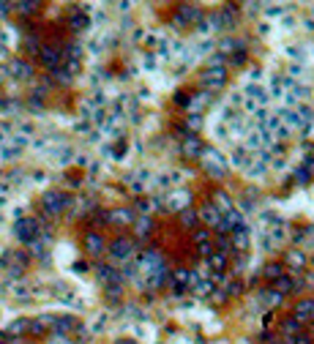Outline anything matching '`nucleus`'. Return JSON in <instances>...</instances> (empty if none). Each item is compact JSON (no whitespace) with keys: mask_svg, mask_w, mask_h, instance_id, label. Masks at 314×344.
<instances>
[{"mask_svg":"<svg viewBox=\"0 0 314 344\" xmlns=\"http://www.w3.org/2000/svg\"><path fill=\"white\" fill-rule=\"evenodd\" d=\"M14 232L19 240H25V243H33V240L38 238V232H41V224H38L36 219H19L14 224Z\"/></svg>","mask_w":314,"mask_h":344,"instance_id":"f257e3e1","label":"nucleus"},{"mask_svg":"<svg viewBox=\"0 0 314 344\" xmlns=\"http://www.w3.org/2000/svg\"><path fill=\"white\" fill-rule=\"evenodd\" d=\"M199 156L205 159L202 164H205V170H208L211 175H216V178H219V175H224V172H227V164H224V159L219 156L216 151H202V153H199Z\"/></svg>","mask_w":314,"mask_h":344,"instance_id":"f03ea898","label":"nucleus"},{"mask_svg":"<svg viewBox=\"0 0 314 344\" xmlns=\"http://www.w3.org/2000/svg\"><path fill=\"white\" fill-rule=\"evenodd\" d=\"M66 205H69V197H66L63 191H55V188H52V191L44 194V208H46V213H60Z\"/></svg>","mask_w":314,"mask_h":344,"instance_id":"7ed1b4c3","label":"nucleus"},{"mask_svg":"<svg viewBox=\"0 0 314 344\" xmlns=\"http://www.w3.org/2000/svg\"><path fill=\"white\" fill-rule=\"evenodd\" d=\"M292 320L295 322H306V320H314V301L303 298L295 303V309H292Z\"/></svg>","mask_w":314,"mask_h":344,"instance_id":"20e7f679","label":"nucleus"},{"mask_svg":"<svg viewBox=\"0 0 314 344\" xmlns=\"http://www.w3.org/2000/svg\"><path fill=\"white\" fill-rule=\"evenodd\" d=\"M38 58H41V63L46 66V69H58L60 60H63L58 46H41V50H38Z\"/></svg>","mask_w":314,"mask_h":344,"instance_id":"39448f33","label":"nucleus"},{"mask_svg":"<svg viewBox=\"0 0 314 344\" xmlns=\"http://www.w3.org/2000/svg\"><path fill=\"white\" fill-rule=\"evenodd\" d=\"M131 249H134V246H131L129 238H115V240H112V246H110V254L115 260H126V257H131Z\"/></svg>","mask_w":314,"mask_h":344,"instance_id":"423d86ee","label":"nucleus"},{"mask_svg":"<svg viewBox=\"0 0 314 344\" xmlns=\"http://www.w3.org/2000/svg\"><path fill=\"white\" fill-rule=\"evenodd\" d=\"M191 284H197V276L191 271H186V268H178L175 271V292H186Z\"/></svg>","mask_w":314,"mask_h":344,"instance_id":"0eeeda50","label":"nucleus"},{"mask_svg":"<svg viewBox=\"0 0 314 344\" xmlns=\"http://www.w3.org/2000/svg\"><path fill=\"white\" fill-rule=\"evenodd\" d=\"M85 249H88V254H101V252H107V240L101 238L98 232H88L85 235Z\"/></svg>","mask_w":314,"mask_h":344,"instance_id":"6e6552de","label":"nucleus"},{"mask_svg":"<svg viewBox=\"0 0 314 344\" xmlns=\"http://www.w3.org/2000/svg\"><path fill=\"white\" fill-rule=\"evenodd\" d=\"M202 82L208 85V87H222L227 82V71L224 69H208L202 74Z\"/></svg>","mask_w":314,"mask_h":344,"instance_id":"1a4fd4ad","label":"nucleus"},{"mask_svg":"<svg viewBox=\"0 0 314 344\" xmlns=\"http://www.w3.org/2000/svg\"><path fill=\"white\" fill-rule=\"evenodd\" d=\"M96 271H98V279H104L107 284H112V287H118L120 281H123V273L115 271V268H110V265H98Z\"/></svg>","mask_w":314,"mask_h":344,"instance_id":"9d476101","label":"nucleus"},{"mask_svg":"<svg viewBox=\"0 0 314 344\" xmlns=\"http://www.w3.org/2000/svg\"><path fill=\"white\" fill-rule=\"evenodd\" d=\"M9 71L14 74L17 79H28L30 74H33V69H30V63H25V60H11Z\"/></svg>","mask_w":314,"mask_h":344,"instance_id":"9b49d317","label":"nucleus"},{"mask_svg":"<svg viewBox=\"0 0 314 344\" xmlns=\"http://www.w3.org/2000/svg\"><path fill=\"white\" fill-rule=\"evenodd\" d=\"M205 262H208V268H211L213 273H219V276H222V273H224V268H227V257H224L222 252H213Z\"/></svg>","mask_w":314,"mask_h":344,"instance_id":"f8f14e48","label":"nucleus"},{"mask_svg":"<svg viewBox=\"0 0 314 344\" xmlns=\"http://www.w3.org/2000/svg\"><path fill=\"white\" fill-rule=\"evenodd\" d=\"M183 153H186V156H199V153H202L199 139H197V137H186V139H183Z\"/></svg>","mask_w":314,"mask_h":344,"instance_id":"ddd939ff","label":"nucleus"},{"mask_svg":"<svg viewBox=\"0 0 314 344\" xmlns=\"http://www.w3.org/2000/svg\"><path fill=\"white\" fill-rule=\"evenodd\" d=\"M197 221H199V216H197L194 208H186V211H180V224H183L186 229H191Z\"/></svg>","mask_w":314,"mask_h":344,"instance_id":"4468645a","label":"nucleus"},{"mask_svg":"<svg viewBox=\"0 0 314 344\" xmlns=\"http://www.w3.org/2000/svg\"><path fill=\"white\" fill-rule=\"evenodd\" d=\"M199 17H202V11H199L197 6H180V19H186V22H197Z\"/></svg>","mask_w":314,"mask_h":344,"instance_id":"2eb2a0df","label":"nucleus"},{"mask_svg":"<svg viewBox=\"0 0 314 344\" xmlns=\"http://www.w3.org/2000/svg\"><path fill=\"white\" fill-rule=\"evenodd\" d=\"M232 249H235V252H243L246 246H249V238H246V229H238V232H232Z\"/></svg>","mask_w":314,"mask_h":344,"instance_id":"dca6fc26","label":"nucleus"},{"mask_svg":"<svg viewBox=\"0 0 314 344\" xmlns=\"http://www.w3.org/2000/svg\"><path fill=\"white\" fill-rule=\"evenodd\" d=\"M273 287H276L279 295H284V292H292V289H295V281L287 279V276H279V279L273 281Z\"/></svg>","mask_w":314,"mask_h":344,"instance_id":"f3484780","label":"nucleus"},{"mask_svg":"<svg viewBox=\"0 0 314 344\" xmlns=\"http://www.w3.org/2000/svg\"><path fill=\"white\" fill-rule=\"evenodd\" d=\"M172 202H175V211H186V205L191 202V194L189 191H180V194H172Z\"/></svg>","mask_w":314,"mask_h":344,"instance_id":"a211bd4d","label":"nucleus"},{"mask_svg":"<svg viewBox=\"0 0 314 344\" xmlns=\"http://www.w3.org/2000/svg\"><path fill=\"white\" fill-rule=\"evenodd\" d=\"M88 25H90V19L85 17V14H74V17H71V30L82 33V30H88Z\"/></svg>","mask_w":314,"mask_h":344,"instance_id":"6ab92c4d","label":"nucleus"},{"mask_svg":"<svg viewBox=\"0 0 314 344\" xmlns=\"http://www.w3.org/2000/svg\"><path fill=\"white\" fill-rule=\"evenodd\" d=\"M263 276H265V279H271V281H276L279 276H284V271H282V265H273V262H271V265H265Z\"/></svg>","mask_w":314,"mask_h":344,"instance_id":"aec40b11","label":"nucleus"},{"mask_svg":"<svg viewBox=\"0 0 314 344\" xmlns=\"http://www.w3.org/2000/svg\"><path fill=\"white\" fill-rule=\"evenodd\" d=\"M211 101V93H197L194 99H189V107L191 110H199V107H205Z\"/></svg>","mask_w":314,"mask_h":344,"instance_id":"412c9836","label":"nucleus"},{"mask_svg":"<svg viewBox=\"0 0 314 344\" xmlns=\"http://www.w3.org/2000/svg\"><path fill=\"white\" fill-rule=\"evenodd\" d=\"M74 325H77L74 317H63V320H55V330H58V333H63V330H71Z\"/></svg>","mask_w":314,"mask_h":344,"instance_id":"4be33fe9","label":"nucleus"},{"mask_svg":"<svg viewBox=\"0 0 314 344\" xmlns=\"http://www.w3.org/2000/svg\"><path fill=\"white\" fill-rule=\"evenodd\" d=\"M259 298H263L265 303H268V306H273V303H279V301H282V295H279V292H273V289H263V292H259Z\"/></svg>","mask_w":314,"mask_h":344,"instance_id":"5701e85b","label":"nucleus"},{"mask_svg":"<svg viewBox=\"0 0 314 344\" xmlns=\"http://www.w3.org/2000/svg\"><path fill=\"white\" fill-rule=\"evenodd\" d=\"M28 328H30V322H28V320H19V322H11L9 333H11V336H19V333H25Z\"/></svg>","mask_w":314,"mask_h":344,"instance_id":"b1692460","label":"nucleus"},{"mask_svg":"<svg viewBox=\"0 0 314 344\" xmlns=\"http://www.w3.org/2000/svg\"><path fill=\"white\" fill-rule=\"evenodd\" d=\"M303 254H300V252H290V254H287V265H292V268H300V265H303Z\"/></svg>","mask_w":314,"mask_h":344,"instance_id":"393cba45","label":"nucleus"},{"mask_svg":"<svg viewBox=\"0 0 314 344\" xmlns=\"http://www.w3.org/2000/svg\"><path fill=\"white\" fill-rule=\"evenodd\" d=\"M110 219L112 221H123V224H131V219H134V216H131L129 211H115V213H110Z\"/></svg>","mask_w":314,"mask_h":344,"instance_id":"a878e982","label":"nucleus"},{"mask_svg":"<svg viewBox=\"0 0 314 344\" xmlns=\"http://www.w3.org/2000/svg\"><path fill=\"white\" fill-rule=\"evenodd\" d=\"M150 229H153V221L150 219H139L137 221V232L139 235H150Z\"/></svg>","mask_w":314,"mask_h":344,"instance_id":"bb28decb","label":"nucleus"},{"mask_svg":"<svg viewBox=\"0 0 314 344\" xmlns=\"http://www.w3.org/2000/svg\"><path fill=\"white\" fill-rule=\"evenodd\" d=\"M216 246H219V252H230V249H232V243H230V238H227V235H219V238H216ZM216 246H213V249H216Z\"/></svg>","mask_w":314,"mask_h":344,"instance_id":"cd10ccee","label":"nucleus"},{"mask_svg":"<svg viewBox=\"0 0 314 344\" xmlns=\"http://www.w3.org/2000/svg\"><path fill=\"white\" fill-rule=\"evenodd\" d=\"M208 238H211V229H208V227H202V229H197V235H194V240H197V243H199V246H202V243H208Z\"/></svg>","mask_w":314,"mask_h":344,"instance_id":"c85d7f7f","label":"nucleus"},{"mask_svg":"<svg viewBox=\"0 0 314 344\" xmlns=\"http://www.w3.org/2000/svg\"><path fill=\"white\" fill-rule=\"evenodd\" d=\"M216 202H219V211H224V213H230V211H232V205L227 202L224 194H216Z\"/></svg>","mask_w":314,"mask_h":344,"instance_id":"c756f323","label":"nucleus"},{"mask_svg":"<svg viewBox=\"0 0 314 344\" xmlns=\"http://www.w3.org/2000/svg\"><path fill=\"white\" fill-rule=\"evenodd\" d=\"M55 82H71V74L63 69H55Z\"/></svg>","mask_w":314,"mask_h":344,"instance_id":"7c9ffc66","label":"nucleus"},{"mask_svg":"<svg viewBox=\"0 0 314 344\" xmlns=\"http://www.w3.org/2000/svg\"><path fill=\"white\" fill-rule=\"evenodd\" d=\"M17 9L22 11V14H33V11L38 9V6H36V3H17Z\"/></svg>","mask_w":314,"mask_h":344,"instance_id":"2f4dec72","label":"nucleus"},{"mask_svg":"<svg viewBox=\"0 0 314 344\" xmlns=\"http://www.w3.org/2000/svg\"><path fill=\"white\" fill-rule=\"evenodd\" d=\"M246 60V52H235V55H230V63L232 66H240Z\"/></svg>","mask_w":314,"mask_h":344,"instance_id":"473e14b6","label":"nucleus"},{"mask_svg":"<svg viewBox=\"0 0 314 344\" xmlns=\"http://www.w3.org/2000/svg\"><path fill=\"white\" fill-rule=\"evenodd\" d=\"M208 289L213 292V284L211 281H202V284H197V295H208Z\"/></svg>","mask_w":314,"mask_h":344,"instance_id":"72a5a7b5","label":"nucleus"},{"mask_svg":"<svg viewBox=\"0 0 314 344\" xmlns=\"http://www.w3.org/2000/svg\"><path fill=\"white\" fill-rule=\"evenodd\" d=\"M197 252H199V254H202V257H205V260H208V257H211V254H213V246H211V243H202V246H199V249H197Z\"/></svg>","mask_w":314,"mask_h":344,"instance_id":"f704fd0d","label":"nucleus"},{"mask_svg":"<svg viewBox=\"0 0 314 344\" xmlns=\"http://www.w3.org/2000/svg\"><path fill=\"white\" fill-rule=\"evenodd\" d=\"M295 328H298V322H295V320H287V322H284V330H287V333H292Z\"/></svg>","mask_w":314,"mask_h":344,"instance_id":"c9c22d12","label":"nucleus"},{"mask_svg":"<svg viewBox=\"0 0 314 344\" xmlns=\"http://www.w3.org/2000/svg\"><path fill=\"white\" fill-rule=\"evenodd\" d=\"M240 292V284H238V281H232V284H230V295H238Z\"/></svg>","mask_w":314,"mask_h":344,"instance_id":"e433bc0d","label":"nucleus"},{"mask_svg":"<svg viewBox=\"0 0 314 344\" xmlns=\"http://www.w3.org/2000/svg\"><path fill=\"white\" fill-rule=\"evenodd\" d=\"M9 344H22V341H19V339H11V341H9Z\"/></svg>","mask_w":314,"mask_h":344,"instance_id":"4c0bfd02","label":"nucleus"}]
</instances>
